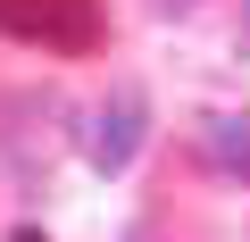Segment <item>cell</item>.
I'll list each match as a JSON object with an SVG mask.
<instances>
[{
	"instance_id": "obj_1",
	"label": "cell",
	"mask_w": 250,
	"mask_h": 242,
	"mask_svg": "<svg viewBox=\"0 0 250 242\" xmlns=\"http://www.w3.org/2000/svg\"><path fill=\"white\" fill-rule=\"evenodd\" d=\"M0 34L59 50V59H83V50H100L108 17H100V0H0Z\"/></svg>"
},
{
	"instance_id": "obj_2",
	"label": "cell",
	"mask_w": 250,
	"mask_h": 242,
	"mask_svg": "<svg viewBox=\"0 0 250 242\" xmlns=\"http://www.w3.org/2000/svg\"><path fill=\"white\" fill-rule=\"evenodd\" d=\"M142 126H150V100L134 92V84H117L92 117H83V167L92 176H125V167H134V151H142Z\"/></svg>"
},
{
	"instance_id": "obj_3",
	"label": "cell",
	"mask_w": 250,
	"mask_h": 242,
	"mask_svg": "<svg viewBox=\"0 0 250 242\" xmlns=\"http://www.w3.org/2000/svg\"><path fill=\"white\" fill-rule=\"evenodd\" d=\"M200 151H208V167H225V176H242L250 184V117H208V126H200Z\"/></svg>"
},
{
	"instance_id": "obj_4",
	"label": "cell",
	"mask_w": 250,
	"mask_h": 242,
	"mask_svg": "<svg viewBox=\"0 0 250 242\" xmlns=\"http://www.w3.org/2000/svg\"><path fill=\"white\" fill-rule=\"evenodd\" d=\"M150 9H159V17H184V9H192V0H150Z\"/></svg>"
},
{
	"instance_id": "obj_5",
	"label": "cell",
	"mask_w": 250,
	"mask_h": 242,
	"mask_svg": "<svg viewBox=\"0 0 250 242\" xmlns=\"http://www.w3.org/2000/svg\"><path fill=\"white\" fill-rule=\"evenodd\" d=\"M9 242H42V225H17V234H9Z\"/></svg>"
}]
</instances>
